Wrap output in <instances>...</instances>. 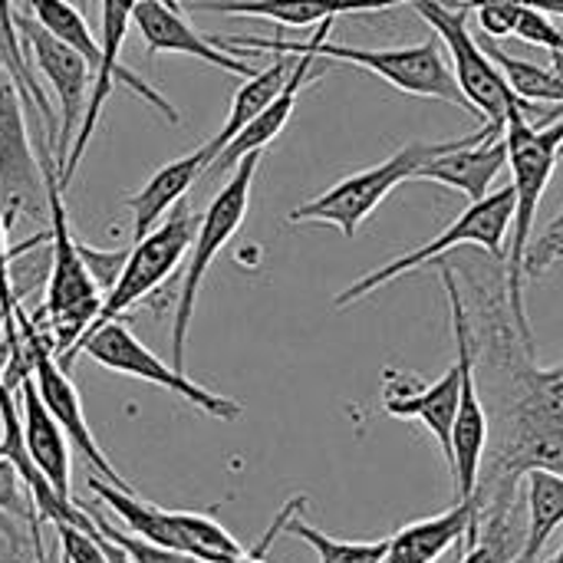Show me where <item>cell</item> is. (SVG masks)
Returning <instances> with one entry per match:
<instances>
[{
  "label": "cell",
  "mask_w": 563,
  "mask_h": 563,
  "mask_svg": "<svg viewBox=\"0 0 563 563\" xmlns=\"http://www.w3.org/2000/svg\"><path fill=\"white\" fill-rule=\"evenodd\" d=\"M459 274L475 290V353L485 366L492 406L498 419L492 459L478 478V515L515 508V488L528 472L563 475V363L538 366L534 340H528L508 303V280H492L465 261Z\"/></svg>",
  "instance_id": "1"
},
{
  "label": "cell",
  "mask_w": 563,
  "mask_h": 563,
  "mask_svg": "<svg viewBox=\"0 0 563 563\" xmlns=\"http://www.w3.org/2000/svg\"><path fill=\"white\" fill-rule=\"evenodd\" d=\"M525 485V544L518 563H534L538 554L548 548L551 534L563 525V475L558 472H528L521 478Z\"/></svg>",
  "instance_id": "23"
},
{
  "label": "cell",
  "mask_w": 563,
  "mask_h": 563,
  "mask_svg": "<svg viewBox=\"0 0 563 563\" xmlns=\"http://www.w3.org/2000/svg\"><path fill=\"white\" fill-rule=\"evenodd\" d=\"M0 515H10V518H16V521H26L30 541H33V554L46 551V548H43V534H40V525H43V521H40V515H36V505H33V498H30L23 478L16 475V468H13L7 459H0Z\"/></svg>",
  "instance_id": "29"
},
{
  "label": "cell",
  "mask_w": 563,
  "mask_h": 563,
  "mask_svg": "<svg viewBox=\"0 0 563 563\" xmlns=\"http://www.w3.org/2000/svg\"><path fill=\"white\" fill-rule=\"evenodd\" d=\"M320 56L323 59H336V63H353L379 79H386L389 86L409 92V96H422V99H439L449 106H462L465 112H472L468 99L462 96L452 66L445 63L439 43L426 40L416 46H389V49H363V46H340L323 40L320 43Z\"/></svg>",
  "instance_id": "14"
},
{
  "label": "cell",
  "mask_w": 563,
  "mask_h": 563,
  "mask_svg": "<svg viewBox=\"0 0 563 563\" xmlns=\"http://www.w3.org/2000/svg\"><path fill=\"white\" fill-rule=\"evenodd\" d=\"M287 515H290V501H287V505H284V511H280V515L274 518V525H271V531H267V534L261 538V544H257L254 551H247L244 558H238V561H228V563H267V561H264V554H267V548H271V541H274V538H277V534L284 531V521H287Z\"/></svg>",
  "instance_id": "33"
},
{
  "label": "cell",
  "mask_w": 563,
  "mask_h": 563,
  "mask_svg": "<svg viewBox=\"0 0 563 563\" xmlns=\"http://www.w3.org/2000/svg\"><path fill=\"white\" fill-rule=\"evenodd\" d=\"M442 284L449 294V310H452V336H455V366L462 376L459 386V416L452 429V485H455V501H472L478 492L485 452H488V412L478 396V353H475V333H472V317L465 310V297L459 290V274L455 267H442Z\"/></svg>",
  "instance_id": "8"
},
{
  "label": "cell",
  "mask_w": 563,
  "mask_h": 563,
  "mask_svg": "<svg viewBox=\"0 0 563 563\" xmlns=\"http://www.w3.org/2000/svg\"><path fill=\"white\" fill-rule=\"evenodd\" d=\"M548 563H563V544H561V551H558V554H554Z\"/></svg>",
  "instance_id": "38"
},
{
  "label": "cell",
  "mask_w": 563,
  "mask_h": 563,
  "mask_svg": "<svg viewBox=\"0 0 563 563\" xmlns=\"http://www.w3.org/2000/svg\"><path fill=\"white\" fill-rule=\"evenodd\" d=\"M198 221L185 205L175 208L158 228H152L145 238L132 241L129 247V261L119 274V280L112 284V290L102 297V307H99V317L92 320V327L82 333V340L89 333H96L99 327L125 317L139 300H145L152 290H158L172 274L175 267L188 257L191 244H195V234H198Z\"/></svg>",
  "instance_id": "11"
},
{
  "label": "cell",
  "mask_w": 563,
  "mask_h": 563,
  "mask_svg": "<svg viewBox=\"0 0 563 563\" xmlns=\"http://www.w3.org/2000/svg\"><path fill=\"white\" fill-rule=\"evenodd\" d=\"M462 551H465V544H459L455 551H449V554H445L442 561H435V563H459V561H462Z\"/></svg>",
  "instance_id": "36"
},
{
  "label": "cell",
  "mask_w": 563,
  "mask_h": 563,
  "mask_svg": "<svg viewBox=\"0 0 563 563\" xmlns=\"http://www.w3.org/2000/svg\"><path fill=\"white\" fill-rule=\"evenodd\" d=\"M409 3L439 33V40L445 43V49L452 56L455 82H459L462 96L468 99L472 112L485 122L488 132L505 135L508 115L518 106L538 112V106L525 102L508 86L505 73L498 69V63L492 59V53L482 46V40L472 36V30H468V10L465 7H449L442 0H409Z\"/></svg>",
  "instance_id": "5"
},
{
  "label": "cell",
  "mask_w": 563,
  "mask_h": 563,
  "mask_svg": "<svg viewBox=\"0 0 563 563\" xmlns=\"http://www.w3.org/2000/svg\"><path fill=\"white\" fill-rule=\"evenodd\" d=\"M515 508H501V511H488V518L482 515V521H475L468 528L465 538V551L459 563H518L521 558V544H525V531H515Z\"/></svg>",
  "instance_id": "25"
},
{
  "label": "cell",
  "mask_w": 563,
  "mask_h": 563,
  "mask_svg": "<svg viewBox=\"0 0 563 563\" xmlns=\"http://www.w3.org/2000/svg\"><path fill=\"white\" fill-rule=\"evenodd\" d=\"M36 563H53V561H49V554H46V551H40V554H36Z\"/></svg>",
  "instance_id": "37"
},
{
  "label": "cell",
  "mask_w": 563,
  "mask_h": 563,
  "mask_svg": "<svg viewBox=\"0 0 563 563\" xmlns=\"http://www.w3.org/2000/svg\"><path fill=\"white\" fill-rule=\"evenodd\" d=\"M89 356L96 366L109 369V373H122V376H132V379H142V383H152L172 396H181L188 406H195L198 412L218 419V422H234L241 419V402L228 399V396H218L205 386H198L195 379L185 376V369H175L172 363H165L162 356H155L122 320H112L106 327H99L96 333H89L86 340H79L63 360L59 366L69 373L73 360L76 356Z\"/></svg>",
  "instance_id": "9"
},
{
  "label": "cell",
  "mask_w": 563,
  "mask_h": 563,
  "mask_svg": "<svg viewBox=\"0 0 563 563\" xmlns=\"http://www.w3.org/2000/svg\"><path fill=\"white\" fill-rule=\"evenodd\" d=\"M79 247H82V261H86L89 274H92L96 284L102 287V294H109L112 284L119 280L125 261H129V247H122V251H96V247H89V244H79Z\"/></svg>",
  "instance_id": "31"
},
{
  "label": "cell",
  "mask_w": 563,
  "mask_h": 563,
  "mask_svg": "<svg viewBox=\"0 0 563 563\" xmlns=\"http://www.w3.org/2000/svg\"><path fill=\"white\" fill-rule=\"evenodd\" d=\"M558 261H563V211L551 221L544 238L538 244H531V251H528V274L538 277V274H544Z\"/></svg>",
  "instance_id": "32"
},
{
  "label": "cell",
  "mask_w": 563,
  "mask_h": 563,
  "mask_svg": "<svg viewBox=\"0 0 563 563\" xmlns=\"http://www.w3.org/2000/svg\"><path fill=\"white\" fill-rule=\"evenodd\" d=\"M16 393H20V419H23V442H26V452L33 459V465L43 472V478L53 485V492L66 501H73V488H69V478H73V445L66 439V432L59 429V422L49 416L46 402L40 399V389L33 383V376H23L16 383Z\"/></svg>",
  "instance_id": "19"
},
{
  "label": "cell",
  "mask_w": 563,
  "mask_h": 563,
  "mask_svg": "<svg viewBox=\"0 0 563 563\" xmlns=\"http://www.w3.org/2000/svg\"><path fill=\"white\" fill-rule=\"evenodd\" d=\"M511 218H515V188L508 185V188H498V191L485 195L482 201H472L468 211H462V214H459L439 238H432L429 244H422V247H416V251H409V254H402V257H393L389 264H383V267L363 274L360 280H353L346 290H340V294L333 297V307H336V310H346V307L360 303L363 297L376 294L379 287L393 284L396 277H402V274H409V271H419V267H426V264L439 261L442 254H449V251H455V247H465V244L488 251V257H495V261H505V257H508V254H505V244H508Z\"/></svg>",
  "instance_id": "6"
},
{
  "label": "cell",
  "mask_w": 563,
  "mask_h": 563,
  "mask_svg": "<svg viewBox=\"0 0 563 563\" xmlns=\"http://www.w3.org/2000/svg\"><path fill=\"white\" fill-rule=\"evenodd\" d=\"M26 7H30L33 20L46 33H53L59 43L82 53L89 59L92 73H96V66H99V40H96L92 26L86 23V16L69 0H26Z\"/></svg>",
  "instance_id": "28"
},
{
  "label": "cell",
  "mask_w": 563,
  "mask_h": 563,
  "mask_svg": "<svg viewBox=\"0 0 563 563\" xmlns=\"http://www.w3.org/2000/svg\"><path fill=\"white\" fill-rule=\"evenodd\" d=\"M465 142H468V135L449 139V142H409L399 152H393L389 158H383L379 165H369L363 172H353V175L340 178L336 185H330L323 195L297 205L287 214V221L290 224H333V228L343 231V238H356L360 224L399 185L412 181L416 172L426 162H432V158H439V155H445V152H452V148H459Z\"/></svg>",
  "instance_id": "4"
},
{
  "label": "cell",
  "mask_w": 563,
  "mask_h": 563,
  "mask_svg": "<svg viewBox=\"0 0 563 563\" xmlns=\"http://www.w3.org/2000/svg\"><path fill=\"white\" fill-rule=\"evenodd\" d=\"M482 46L492 53V59L498 63V69L505 73L508 86L531 106L538 102H558L563 106V76H558L554 69L548 66H538V63H528L521 56H511L508 49H501L492 36L482 40Z\"/></svg>",
  "instance_id": "26"
},
{
  "label": "cell",
  "mask_w": 563,
  "mask_h": 563,
  "mask_svg": "<svg viewBox=\"0 0 563 563\" xmlns=\"http://www.w3.org/2000/svg\"><path fill=\"white\" fill-rule=\"evenodd\" d=\"M307 498H294L290 501V515L284 521V531L307 541L317 551L320 563H379L386 554V541H336L327 538L323 531H317L313 525H307L297 511H303Z\"/></svg>",
  "instance_id": "27"
},
{
  "label": "cell",
  "mask_w": 563,
  "mask_h": 563,
  "mask_svg": "<svg viewBox=\"0 0 563 563\" xmlns=\"http://www.w3.org/2000/svg\"><path fill=\"white\" fill-rule=\"evenodd\" d=\"M505 165H508L505 135L482 129V132L468 135L465 145L426 162L412 181H435V185H445L452 191H462L472 201H482L485 195H492V185Z\"/></svg>",
  "instance_id": "18"
},
{
  "label": "cell",
  "mask_w": 563,
  "mask_h": 563,
  "mask_svg": "<svg viewBox=\"0 0 563 563\" xmlns=\"http://www.w3.org/2000/svg\"><path fill=\"white\" fill-rule=\"evenodd\" d=\"M89 511V518H92V525L112 541V544H119L129 558L135 563H208L201 561V558H195V554H185V551H172V548H162V544H152V541H142V538H135V534H129V531H119V528H112L99 511H92V508H86Z\"/></svg>",
  "instance_id": "30"
},
{
  "label": "cell",
  "mask_w": 563,
  "mask_h": 563,
  "mask_svg": "<svg viewBox=\"0 0 563 563\" xmlns=\"http://www.w3.org/2000/svg\"><path fill=\"white\" fill-rule=\"evenodd\" d=\"M23 106L26 99L0 56V218L7 231L20 218H49L43 162L30 145Z\"/></svg>",
  "instance_id": "12"
},
{
  "label": "cell",
  "mask_w": 563,
  "mask_h": 563,
  "mask_svg": "<svg viewBox=\"0 0 563 563\" xmlns=\"http://www.w3.org/2000/svg\"><path fill=\"white\" fill-rule=\"evenodd\" d=\"M16 330L23 333L26 363H30V376H33V383H36V389H40V399L46 402L49 416H53V419L59 422V429L66 432L69 445L92 465V472H96L102 482H109V485L119 488V492H135V488L112 468L109 455L99 449V442H96V435H92V429H89V422H86L82 399H79V393H76L69 373L59 366V360H56L49 340L30 323V317H26L20 307H16Z\"/></svg>",
  "instance_id": "13"
},
{
  "label": "cell",
  "mask_w": 563,
  "mask_h": 563,
  "mask_svg": "<svg viewBox=\"0 0 563 563\" xmlns=\"http://www.w3.org/2000/svg\"><path fill=\"white\" fill-rule=\"evenodd\" d=\"M208 165H211V148L205 142L201 148L162 165L135 195H129L125 205H129V214H132V241H139L152 228H158L172 214V208L178 201H185L188 188L208 172Z\"/></svg>",
  "instance_id": "21"
},
{
  "label": "cell",
  "mask_w": 563,
  "mask_h": 563,
  "mask_svg": "<svg viewBox=\"0 0 563 563\" xmlns=\"http://www.w3.org/2000/svg\"><path fill=\"white\" fill-rule=\"evenodd\" d=\"M525 3L548 13V16H563V0H525Z\"/></svg>",
  "instance_id": "35"
},
{
  "label": "cell",
  "mask_w": 563,
  "mask_h": 563,
  "mask_svg": "<svg viewBox=\"0 0 563 563\" xmlns=\"http://www.w3.org/2000/svg\"><path fill=\"white\" fill-rule=\"evenodd\" d=\"M99 534H102V531H99ZM99 541H102V551H106L109 563H135L132 558H129V554H125V551H122V548H119V544H112V541H109L106 534H102Z\"/></svg>",
  "instance_id": "34"
},
{
  "label": "cell",
  "mask_w": 563,
  "mask_h": 563,
  "mask_svg": "<svg viewBox=\"0 0 563 563\" xmlns=\"http://www.w3.org/2000/svg\"><path fill=\"white\" fill-rule=\"evenodd\" d=\"M40 162H43L46 208H49V241H46L49 277H46L43 320L49 327L46 340H49L56 360H63L82 340V333L92 327V320L99 317L106 294L82 261V247H79L82 241L69 228V214H66V201H63L66 191L59 188V168L49 155H43Z\"/></svg>",
  "instance_id": "3"
},
{
  "label": "cell",
  "mask_w": 563,
  "mask_h": 563,
  "mask_svg": "<svg viewBox=\"0 0 563 563\" xmlns=\"http://www.w3.org/2000/svg\"><path fill=\"white\" fill-rule=\"evenodd\" d=\"M135 3L139 0H102L99 7V66L92 73V92H89V102H86V112L79 119V129H76V139H73V148L59 168V188L66 191L73 185V175L92 142V132L99 125V115H102V102L109 99L112 86L115 82H125L135 96L145 99V106H152L155 112H162L168 122H181L178 109L155 89L148 86L145 79H139L125 63H122V43L129 36V26H132V13H135Z\"/></svg>",
  "instance_id": "10"
},
{
  "label": "cell",
  "mask_w": 563,
  "mask_h": 563,
  "mask_svg": "<svg viewBox=\"0 0 563 563\" xmlns=\"http://www.w3.org/2000/svg\"><path fill=\"white\" fill-rule=\"evenodd\" d=\"M261 158H264V152H251L247 158H241L231 168L228 185H221V191L211 198L208 211L198 221V234H195V244L188 251V264H185V277H181V290H178V307H175V323H172V366L175 369H185L188 330H191L198 290H201L214 257L224 251V244L241 231V224L247 218L251 185H254V175L261 168Z\"/></svg>",
  "instance_id": "7"
},
{
  "label": "cell",
  "mask_w": 563,
  "mask_h": 563,
  "mask_svg": "<svg viewBox=\"0 0 563 563\" xmlns=\"http://www.w3.org/2000/svg\"><path fill=\"white\" fill-rule=\"evenodd\" d=\"M191 10L228 13V16H261L284 26H310L336 20L340 13H376L409 0H181Z\"/></svg>",
  "instance_id": "22"
},
{
  "label": "cell",
  "mask_w": 563,
  "mask_h": 563,
  "mask_svg": "<svg viewBox=\"0 0 563 563\" xmlns=\"http://www.w3.org/2000/svg\"><path fill=\"white\" fill-rule=\"evenodd\" d=\"M162 3H168V7H181V0H162Z\"/></svg>",
  "instance_id": "39"
},
{
  "label": "cell",
  "mask_w": 563,
  "mask_h": 563,
  "mask_svg": "<svg viewBox=\"0 0 563 563\" xmlns=\"http://www.w3.org/2000/svg\"><path fill=\"white\" fill-rule=\"evenodd\" d=\"M482 521L478 515V498L472 501H455L449 511L435 515V518H422L412 521L406 528H399L389 541H386V554L379 563H435L442 561L449 551H455L459 544H465L468 528Z\"/></svg>",
  "instance_id": "20"
},
{
  "label": "cell",
  "mask_w": 563,
  "mask_h": 563,
  "mask_svg": "<svg viewBox=\"0 0 563 563\" xmlns=\"http://www.w3.org/2000/svg\"><path fill=\"white\" fill-rule=\"evenodd\" d=\"M508 142V165H511V188H515V218H511V251L505 257L508 267V303L518 330L531 336L528 307H525V274H528V251H531V231L538 218V205L551 185V175L558 168L563 152V115L541 119L538 112L518 106L508 115L505 129Z\"/></svg>",
  "instance_id": "2"
},
{
  "label": "cell",
  "mask_w": 563,
  "mask_h": 563,
  "mask_svg": "<svg viewBox=\"0 0 563 563\" xmlns=\"http://www.w3.org/2000/svg\"><path fill=\"white\" fill-rule=\"evenodd\" d=\"M13 20H16L20 36H23L26 46H30V56H33L40 76L49 82V89L56 92V102H59L56 168H63L69 148H73L79 119H82V112H86L89 92H92V66H89V59H86L82 53H76L73 46L59 43L53 33H46L33 16L13 13Z\"/></svg>",
  "instance_id": "15"
},
{
  "label": "cell",
  "mask_w": 563,
  "mask_h": 563,
  "mask_svg": "<svg viewBox=\"0 0 563 563\" xmlns=\"http://www.w3.org/2000/svg\"><path fill=\"white\" fill-rule=\"evenodd\" d=\"M459 366L422 386L416 376H406L399 369H386V386H383V412L393 419H416L429 429V435L439 442L445 465H452V429L459 416Z\"/></svg>",
  "instance_id": "16"
},
{
  "label": "cell",
  "mask_w": 563,
  "mask_h": 563,
  "mask_svg": "<svg viewBox=\"0 0 563 563\" xmlns=\"http://www.w3.org/2000/svg\"><path fill=\"white\" fill-rule=\"evenodd\" d=\"M290 69H294L290 59H287V56H277L267 69H261L257 76L244 79V86H241V89L234 92V99H231V112H228L221 132H218L214 139H208L211 162L221 155V148H224L251 119H257V115L277 99V92L284 89V82H287V76H290Z\"/></svg>",
  "instance_id": "24"
},
{
  "label": "cell",
  "mask_w": 563,
  "mask_h": 563,
  "mask_svg": "<svg viewBox=\"0 0 563 563\" xmlns=\"http://www.w3.org/2000/svg\"><path fill=\"white\" fill-rule=\"evenodd\" d=\"M132 26L142 33L148 53H181V56H195L208 66H218L224 73H234L241 79L257 76L261 69H254L247 59H241L238 53L218 46L214 40L201 36L178 7H168L162 0H139L135 13H132Z\"/></svg>",
  "instance_id": "17"
},
{
  "label": "cell",
  "mask_w": 563,
  "mask_h": 563,
  "mask_svg": "<svg viewBox=\"0 0 563 563\" xmlns=\"http://www.w3.org/2000/svg\"><path fill=\"white\" fill-rule=\"evenodd\" d=\"M0 369H3V363H0ZM0 376H3V373H0Z\"/></svg>",
  "instance_id": "40"
}]
</instances>
